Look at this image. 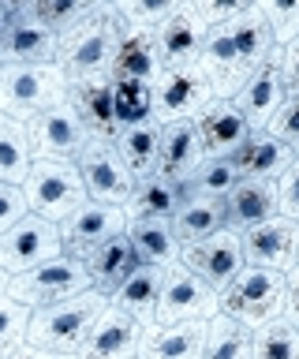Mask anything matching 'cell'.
<instances>
[{
    "label": "cell",
    "instance_id": "cell-12",
    "mask_svg": "<svg viewBox=\"0 0 299 359\" xmlns=\"http://www.w3.org/2000/svg\"><path fill=\"white\" fill-rule=\"evenodd\" d=\"M57 255H64L60 224L41 221V217H34V213H27L15 229H8L4 236H0V269L12 273V277L27 273V269L49 262V258H57Z\"/></svg>",
    "mask_w": 299,
    "mask_h": 359
},
{
    "label": "cell",
    "instance_id": "cell-23",
    "mask_svg": "<svg viewBox=\"0 0 299 359\" xmlns=\"http://www.w3.org/2000/svg\"><path fill=\"white\" fill-rule=\"evenodd\" d=\"M225 229H232L236 236L258 229L270 217H277V184L265 180H239L236 187L225 195Z\"/></svg>",
    "mask_w": 299,
    "mask_h": 359
},
{
    "label": "cell",
    "instance_id": "cell-14",
    "mask_svg": "<svg viewBox=\"0 0 299 359\" xmlns=\"http://www.w3.org/2000/svg\"><path fill=\"white\" fill-rule=\"evenodd\" d=\"M232 101H236V109L243 112V120L251 123V131L270 128V120L281 112V105L288 101L284 79H281V53L273 49L270 60L254 67V72L247 75V83L239 86V94Z\"/></svg>",
    "mask_w": 299,
    "mask_h": 359
},
{
    "label": "cell",
    "instance_id": "cell-38",
    "mask_svg": "<svg viewBox=\"0 0 299 359\" xmlns=\"http://www.w3.org/2000/svg\"><path fill=\"white\" fill-rule=\"evenodd\" d=\"M251 359H299V330L277 318L251 333Z\"/></svg>",
    "mask_w": 299,
    "mask_h": 359
},
{
    "label": "cell",
    "instance_id": "cell-39",
    "mask_svg": "<svg viewBox=\"0 0 299 359\" xmlns=\"http://www.w3.org/2000/svg\"><path fill=\"white\" fill-rule=\"evenodd\" d=\"M27 8V15L41 22L49 34H68L75 22H83L86 15H90V8L94 4H79V0H38V4H23Z\"/></svg>",
    "mask_w": 299,
    "mask_h": 359
},
{
    "label": "cell",
    "instance_id": "cell-18",
    "mask_svg": "<svg viewBox=\"0 0 299 359\" xmlns=\"http://www.w3.org/2000/svg\"><path fill=\"white\" fill-rule=\"evenodd\" d=\"M68 105L75 109V116L90 139L113 142V135L120 131L113 112V75H90L68 83Z\"/></svg>",
    "mask_w": 299,
    "mask_h": 359
},
{
    "label": "cell",
    "instance_id": "cell-35",
    "mask_svg": "<svg viewBox=\"0 0 299 359\" xmlns=\"http://www.w3.org/2000/svg\"><path fill=\"white\" fill-rule=\"evenodd\" d=\"M202 359H251V330H243L228 314H214L206 322Z\"/></svg>",
    "mask_w": 299,
    "mask_h": 359
},
{
    "label": "cell",
    "instance_id": "cell-29",
    "mask_svg": "<svg viewBox=\"0 0 299 359\" xmlns=\"http://www.w3.org/2000/svg\"><path fill=\"white\" fill-rule=\"evenodd\" d=\"M113 146L120 154V161L127 165V172L135 180L153 176L158 168V146H161V123L158 120H142V123H127L113 135Z\"/></svg>",
    "mask_w": 299,
    "mask_h": 359
},
{
    "label": "cell",
    "instance_id": "cell-27",
    "mask_svg": "<svg viewBox=\"0 0 299 359\" xmlns=\"http://www.w3.org/2000/svg\"><path fill=\"white\" fill-rule=\"evenodd\" d=\"M161 277H165V269H158V266H139L135 273H131L124 285H120L113 296H109V303H113L116 311H124L127 318H135L142 330H150V325H153V314H158Z\"/></svg>",
    "mask_w": 299,
    "mask_h": 359
},
{
    "label": "cell",
    "instance_id": "cell-42",
    "mask_svg": "<svg viewBox=\"0 0 299 359\" xmlns=\"http://www.w3.org/2000/svg\"><path fill=\"white\" fill-rule=\"evenodd\" d=\"M258 8L277 49H284V45H292L299 38V0L295 4H258Z\"/></svg>",
    "mask_w": 299,
    "mask_h": 359
},
{
    "label": "cell",
    "instance_id": "cell-19",
    "mask_svg": "<svg viewBox=\"0 0 299 359\" xmlns=\"http://www.w3.org/2000/svg\"><path fill=\"white\" fill-rule=\"evenodd\" d=\"M198 67H202L209 90H214L217 101H232L239 94V86L247 83V72L239 64V53L232 45L228 27H209L206 30V45L198 53Z\"/></svg>",
    "mask_w": 299,
    "mask_h": 359
},
{
    "label": "cell",
    "instance_id": "cell-16",
    "mask_svg": "<svg viewBox=\"0 0 299 359\" xmlns=\"http://www.w3.org/2000/svg\"><path fill=\"white\" fill-rule=\"evenodd\" d=\"M150 38H153L161 67L198 64V53H202V45H206V22L195 15L191 4H176L172 15L165 19Z\"/></svg>",
    "mask_w": 299,
    "mask_h": 359
},
{
    "label": "cell",
    "instance_id": "cell-30",
    "mask_svg": "<svg viewBox=\"0 0 299 359\" xmlns=\"http://www.w3.org/2000/svg\"><path fill=\"white\" fill-rule=\"evenodd\" d=\"M172 224V236L176 243L187 247V243H198L206 236H214L225 229V206L217 198H202V195H183L176 213L169 217Z\"/></svg>",
    "mask_w": 299,
    "mask_h": 359
},
{
    "label": "cell",
    "instance_id": "cell-2",
    "mask_svg": "<svg viewBox=\"0 0 299 359\" xmlns=\"http://www.w3.org/2000/svg\"><path fill=\"white\" fill-rule=\"evenodd\" d=\"M105 296L102 292H83L53 307H38L30 311V330H27V344L34 348H49V352H64V355H79V348L90 337L97 314L105 311Z\"/></svg>",
    "mask_w": 299,
    "mask_h": 359
},
{
    "label": "cell",
    "instance_id": "cell-20",
    "mask_svg": "<svg viewBox=\"0 0 299 359\" xmlns=\"http://www.w3.org/2000/svg\"><path fill=\"white\" fill-rule=\"evenodd\" d=\"M57 34L27 15L23 4H12V22L0 41V67L4 64H57Z\"/></svg>",
    "mask_w": 299,
    "mask_h": 359
},
{
    "label": "cell",
    "instance_id": "cell-50",
    "mask_svg": "<svg viewBox=\"0 0 299 359\" xmlns=\"http://www.w3.org/2000/svg\"><path fill=\"white\" fill-rule=\"evenodd\" d=\"M8 22H12V4H0V41L8 34Z\"/></svg>",
    "mask_w": 299,
    "mask_h": 359
},
{
    "label": "cell",
    "instance_id": "cell-45",
    "mask_svg": "<svg viewBox=\"0 0 299 359\" xmlns=\"http://www.w3.org/2000/svg\"><path fill=\"white\" fill-rule=\"evenodd\" d=\"M277 213L284 221L299 224V157L292 161V168L277 180Z\"/></svg>",
    "mask_w": 299,
    "mask_h": 359
},
{
    "label": "cell",
    "instance_id": "cell-48",
    "mask_svg": "<svg viewBox=\"0 0 299 359\" xmlns=\"http://www.w3.org/2000/svg\"><path fill=\"white\" fill-rule=\"evenodd\" d=\"M281 318L299 330V266H292L284 273V311H281Z\"/></svg>",
    "mask_w": 299,
    "mask_h": 359
},
{
    "label": "cell",
    "instance_id": "cell-6",
    "mask_svg": "<svg viewBox=\"0 0 299 359\" xmlns=\"http://www.w3.org/2000/svg\"><path fill=\"white\" fill-rule=\"evenodd\" d=\"M83 292H90V273H86V262H79L71 255H57L49 262L27 269V273H15L8 280V296L30 311L53 307V303L83 296Z\"/></svg>",
    "mask_w": 299,
    "mask_h": 359
},
{
    "label": "cell",
    "instance_id": "cell-32",
    "mask_svg": "<svg viewBox=\"0 0 299 359\" xmlns=\"http://www.w3.org/2000/svg\"><path fill=\"white\" fill-rule=\"evenodd\" d=\"M158 72H161V60H158V49H153V38L150 34L127 30L124 38H120L116 53H113L109 75L113 79H131V83H153Z\"/></svg>",
    "mask_w": 299,
    "mask_h": 359
},
{
    "label": "cell",
    "instance_id": "cell-33",
    "mask_svg": "<svg viewBox=\"0 0 299 359\" xmlns=\"http://www.w3.org/2000/svg\"><path fill=\"white\" fill-rule=\"evenodd\" d=\"M180 198H183L180 184H169L161 176H146V180H135V191L124 202V213H127V221H142V217L169 221L176 206H180Z\"/></svg>",
    "mask_w": 299,
    "mask_h": 359
},
{
    "label": "cell",
    "instance_id": "cell-37",
    "mask_svg": "<svg viewBox=\"0 0 299 359\" xmlns=\"http://www.w3.org/2000/svg\"><path fill=\"white\" fill-rule=\"evenodd\" d=\"M113 112H116V128L153 120V94H150V83L113 79Z\"/></svg>",
    "mask_w": 299,
    "mask_h": 359
},
{
    "label": "cell",
    "instance_id": "cell-28",
    "mask_svg": "<svg viewBox=\"0 0 299 359\" xmlns=\"http://www.w3.org/2000/svg\"><path fill=\"white\" fill-rule=\"evenodd\" d=\"M124 236L135 247V258L139 266H158V269H169L180 262V243L172 236V224L161 221V217H142V221H127Z\"/></svg>",
    "mask_w": 299,
    "mask_h": 359
},
{
    "label": "cell",
    "instance_id": "cell-4",
    "mask_svg": "<svg viewBox=\"0 0 299 359\" xmlns=\"http://www.w3.org/2000/svg\"><path fill=\"white\" fill-rule=\"evenodd\" d=\"M281 311H284V273H277V269L243 266L239 277L221 292V314H228L232 322H239L251 333L277 322Z\"/></svg>",
    "mask_w": 299,
    "mask_h": 359
},
{
    "label": "cell",
    "instance_id": "cell-13",
    "mask_svg": "<svg viewBox=\"0 0 299 359\" xmlns=\"http://www.w3.org/2000/svg\"><path fill=\"white\" fill-rule=\"evenodd\" d=\"M127 213L124 206H105V202H86L83 210H75L68 221L60 224V247L64 255L86 262L97 247L109 243L113 236H124Z\"/></svg>",
    "mask_w": 299,
    "mask_h": 359
},
{
    "label": "cell",
    "instance_id": "cell-22",
    "mask_svg": "<svg viewBox=\"0 0 299 359\" xmlns=\"http://www.w3.org/2000/svg\"><path fill=\"white\" fill-rule=\"evenodd\" d=\"M202 142H198L195 120H176L161 123V146H158V168L153 176L169 180V184H187V176L202 165Z\"/></svg>",
    "mask_w": 299,
    "mask_h": 359
},
{
    "label": "cell",
    "instance_id": "cell-34",
    "mask_svg": "<svg viewBox=\"0 0 299 359\" xmlns=\"http://www.w3.org/2000/svg\"><path fill=\"white\" fill-rule=\"evenodd\" d=\"M30 165H34V157H30L27 128L19 120H12V116L0 112V180H4V184H19V187H23Z\"/></svg>",
    "mask_w": 299,
    "mask_h": 359
},
{
    "label": "cell",
    "instance_id": "cell-36",
    "mask_svg": "<svg viewBox=\"0 0 299 359\" xmlns=\"http://www.w3.org/2000/svg\"><path fill=\"white\" fill-rule=\"evenodd\" d=\"M239 184L236 161L232 157H202V165L187 176L183 195H202V198H217L225 202V195Z\"/></svg>",
    "mask_w": 299,
    "mask_h": 359
},
{
    "label": "cell",
    "instance_id": "cell-51",
    "mask_svg": "<svg viewBox=\"0 0 299 359\" xmlns=\"http://www.w3.org/2000/svg\"><path fill=\"white\" fill-rule=\"evenodd\" d=\"M8 280H12V273H4V269H0V296H8Z\"/></svg>",
    "mask_w": 299,
    "mask_h": 359
},
{
    "label": "cell",
    "instance_id": "cell-40",
    "mask_svg": "<svg viewBox=\"0 0 299 359\" xmlns=\"http://www.w3.org/2000/svg\"><path fill=\"white\" fill-rule=\"evenodd\" d=\"M30 307L15 303L12 296H0V359H12L27 344Z\"/></svg>",
    "mask_w": 299,
    "mask_h": 359
},
{
    "label": "cell",
    "instance_id": "cell-7",
    "mask_svg": "<svg viewBox=\"0 0 299 359\" xmlns=\"http://www.w3.org/2000/svg\"><path fill=\"white\" fill-rule=\"evenodd\" d=\"M150 94H153V120L158 123L198 120L209 101H217L198 64L161 67L158 79L150 83Z\"/></svg>",
    "mask_w": 299,
    "mask_h": 359
},
{
    "label": "cell",
    "instance_id": "cell-9",
    "mask_svg": "<svg viewBox=\"0 0 299 359\" xmlns=\"http://www.w3.org/2000/svg\"><path fill=\"white\" fill-rule=\"evenodd\" d=\"M75 168L83 176L86 198L105 202V206H124L135 191V176L127 172V165L120 161L116 146L105 139H90L83 146V154L75 157Z\"/></svg>",
    "mask_w": 299,
    "mask_h": 359
},
{
    "label": "cell",
    "instance_id": "cell-1",
    "mask_svg": "<svg viewBox=\"0 0 299 359\" xmlns=\"http://www.w3.org/2000/svg\"><path fill=\"white\" fill-rule=\"evenodd\" d=\"M120 38H124V27L116 19V4H94L83 22H75L68 34H60L57 67L68 75V83L90 75H109Z\"/></svg>",
    "mask_w": 299,
    "mask_h": 359
},
{
    "label": "cell",
    "instance_id": "cell-44",
    "mask_svg": "<svg viewBox=\"0 0 299 359\" xmlns=\"http://www.w3.org/2000/svg\"><path fill=\"white\" fill-rule=\"evenodd\" d=\"M27 213H30V206H27L23 187H19V184H4V180H0V236H4L8 229H15Z\"/></svg>",
    "mask_w": 299,
    "mask_h": 359
},
{
    "label": "cell",
    "instance_id": "cell-3",
    "mask_svg": "<svg viewBox=\"0 0 299 359\" xmlns=\"http://www.w3.org/2000/svg\"><path fill=\"white\" fill-rule=\"evenodd\" d=\"M68 101V75L57 64H4L0 67V112L19 123Z\"/></svg>",
    "mask_w": 299,
    "mask_h": 359
},
{
    "label": "cell",
    "instance_id": "cell-10",
    "mask_svg": "<svg viewBox=\"0 0 299 359\" xmlns=\"http://www.w3.org/2000/svg\"><path fill=\"white\" fill-rule=\"evenodd\" d=\"M180 266L187 273H195L209 292H225L232 280L239 277L243 269V251H239V236L232 229H221L214 236H206V240L198 243H187L180 247Z\"/></svg>",
    "mask_w": 299,
    "mask_h": 359
},
{
    "label": "cell",
    "instance_id": "cell-43",
    "mask_svg": "<svg viewBox=\"0 0 299 359\" xmlns=\"http://www.w3.org/2000/svg\"><path fill=\"white\" fill-rule=\"evenodd\" d=\"M265 131L277 135V139H281L288 150L299 157V97H288L281 105V112L270 120V128H265Z\"/></svg>",
    "mask_w": 299,
    "mask_h": 359
},
{
    "label": "cell",
    "instance_id": "cell-8",
    "mask_svg": "<svg viewBox=\"0 0 299 359\" xmlns=\"http://www.w3.org/2000/svg\"><path fill=\"white\" fill-rule=\"evenodd\" d=\"M221 314V296L209 292L195 273L176 262L161 277V296H158V314L153 325H183V322H209Z\"/></svg>",
    "mask_w": 299,
    "mask_h": 359
},
{
    "label": "cell",
    "instance_id": "cell-46",
    "mask_svg": "<svg viewBox=\"0 0 299 359\" xmlns=\"http://www.w3.org/2000/svg\"><path fill=\"white\" fill-rule=\"evenodd\" d=\"M195 15L206 22V30L209 27H225L228 19H236L239 11H243V4H236V0H195Z\"/></svg>",
    "mask_w": 299,
    "mask_h": 359
},
{
    "label": "cell",
    "instance_id": "cell-21",
    "mask_svg": "<svg viewBox=\"0 0 299 359\" xmlns=\"http://www.w3.org/2000/svg\"><path fill=\"white\" fill-rule=\"evenodd\" d=\"M195 131L206 157H236L239 146L251 139V123L243 120L236 101H209L195 120Z\"/></svg>",
    "mask_w": 299,
    "mask_h": 359
},
{
    "label": "cell",
    "instance_id": "cell-47",
    "mask_svg": "<svg viewBox=\"0 0 299 359\" xmlns=\"http://www.w3.org/2000/svg\"><path fill=\"white\" fill-rule=\"evenodd\" d=\"M277 53H281V79H284L288 97H299V38Z\"/></svg>",
    "mask_w": 299,
    "mask_h": 359
},
{
    "label": "cell",
    "instance_id": "cell-49",
    "mask_svg": "<svg viewBox=\"0 0 299 359\" xmlns=\"http://www.w3.org/2000/svg\"><path fill=\"white\" fill-rule=\"evenodd\" d=\"M12 359H79V355H64V352H49V348H34V344H23Z\"/></svg>",
    "mask_w": 299,
    "mask_h": 359
},
{
    "label": "cell",
    "instance_id": "cell-15",
    "mask_svg": "<svg viewBox=\"0 0 299 359\" xmlns=\"http://www.w3.org/2000/svg\"><path fill=\"white\" fill-rule=\"evenodd\" d=\"M295 247H299V224L284 221L281 213L239 236L243 266L277 269V273H288V269L295 266Z\"/></svg>",
    "mask_w": 299,
    "mask_h": 359
},
{
    "label": "cell",
    "instance_id": "cell-52",
    "mask_svg": "<svg viewBox=\"0 0 299 359\" xmlns=\"http://www.w3.org/2000/svg\"><path fill=\"white\" fill-rule=\"evenodd\" d=\"M295 266H299V247H295Z\"/></svg>",
    "mask_w": 299,
    "mask_h": 359
},
{
    "label": "cell",
    "instance_id": "cell-26",
    "mask_svg": "<svg viewBox=\"0 0 299 359\" xmlns=\"http://www.w3.org/2000/svg\"><path fill=\"white\" fill-rule=\"evenodd\" d=\"M139 269V258H135V247H131L127 236H113L109 243H102L97 251L86 258V273H90V288L102 292L109 299L113 292L124 285V280Z\"/></svg>",
    "mask_w": 299,
    "mask_h": 359
},
{
    "label": "cell",
    "instance_id": "cell-5",
    "mask_svg": "<svg viewBox=\"0 0 299 359\" xmlns=\"http://www.w3.org/2000/svg\"><path fill=\"white\" fill-rule=\"evenodd\" d=\"M23 195L30 213L53 224H64L75 210L90 202L75 161H34L23 180Z\"/></svg>",
    "mask_w": 299,
    "mask_h": 359
},
{
    "label": "cell",
    "instance_id": "cell-11",
    "mask_svg": "<svg viewBox=\"0 0 299 359\" xmlns=\"http://www.w3.org/2000/svg\"><path fill=\"white\" fill-rule=\"evenodd\" d=\"M27 142H30V157L34 161H75L83 154V146L90 142V135L75 116V109L64 105L41 112V116L27 120Z\"/></svg>",
    "mask_w": 299,
    "mask_h": 359
},
{
    "label": "cell",
    "instance_id": "cell-31",
    "mask_svg": "<svg viewBox=\"0 0 299 359\" xmlns=\"http://www.w3.org/2000/svg\"><path fill=\"white\" fill-rule=\"evenodd\" d=\"M225 27H228V34H232V45H236L239 64H243V72H247V75H251L258 64L270 60V53L277 49L258 4H243V11H239L236 19H228Z\"/></svg>",
    "mask_w": 299,
    "mask_h": 359
},
{
    "label": "cell",
    "instance_id": "cell-41",
    "mask_svg": "<svg viewBox=\"0 0 299 359\" xmlns=\"http://www.w3.org/2000/svg\"><path fill=\"white\" fill-rule=\"evenodd\" d=\"M172 0H150V4H116V19H120V27L127 30H135V34H153L161 27L165 19L172 15Z\"/></svg>",
    "mask_w": 299,
    "mask_h": 359
},
{
    "label": "cell",
    "instance_id": "cell-24",
    "mask_svg": "<svg viewBox=\"0 0 299 359\" xmlns=\"http://www.w3.org/2000/svg\"><path fill=\"white\" fill-rule=\"evenodd\" d=\"M236 161L239 180H265V184H277L288 168H292L295 154L270 131H251V139L239 146V154L232 157Z\"/></svg>",
    "mask_w": 299,
    "mask_h": 359
},
{
    "label": "cell",
    "instance_id": "cell-25",
    "mask_svg": "<svg viewBox=\"0 0 299 359\" xmlns=\"http://www.w3.org/2000/svg\"><path fill=\"white\" fill-rule=\"evenodd\" d=\"M206 348V322L183 325H150L142 337L139 359H202Z\"/></svg>",
    "mask_w": 299,
    "mask_h": 359
},
{
    "label": "cell",
    "instance_id": "cell-17",
    "mask_svg": "<svg viewBox=\"0 0 299 359\" xmlns=\"http://www.w3.org/2000/svg\"><path fill=\"white\" fill-rule=\"evenodd\" d=\"M142 337H146V330L135 318H127L124 311L105 303V311L97 314L86 344L79 348V359H139Z\"/></svg>",
    "mask_w": 299,
    "mask_h": 359
}]
</instances>
